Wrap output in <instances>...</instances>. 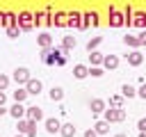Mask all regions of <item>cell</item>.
<instances>
[{
	"instance_id": "6da1fadb",
	"label": "cell",
	"mask_w": 146,
	"mask_h": 137,
	"mask_svg": "<svg viewBox=\"0 0 146 137\" xmlns=\"http://www.w3.org/2000/svg\"><path fill=\"white\" fill-rule=\"evenodd\" d=\"M103 119L110 121V123H119V121L125 119V112H123V107H114V105H112V107H105Z\"/></svg>"
},
{
	"instance_id": "7a4b0ae2",
	"label": "cell",
	"mask_w": 146,
	"mask_h": 137,
	"mask_svg": "<svg viewBox=\"0 0 146 137\" xmlns=\"http://www.w3.org/2000/svg\"><path fill=\"white\" fill-rule=\"evenodd\" d=\"M18 132H23L25 137H36V121L34 119H18Z\"/></svg>"
},
{
	"instance_id": "3957f363",
	"label": "cell",
	"mask_w": 146,
	"mask_h": 137,
	"mask_svg": "<svg viewBox=\"0 0 146 137\" xmlns=\"http://www.w3.org/2000/svg\"><path fill=\"white\" fill-rule=\"evenodd\" d=\"M11 80L16 82V84H27V80H30V71L25 68V66H18V68H14V75H11Z\"/></svg>"
},
{
	"instance_id": "277c9868",
	"label": "cell",
	"mask_w": 146,
	"mask_h": 137,
	"mask_svg": "<svg viewBox=\"0 0 146 137\" xmlns=\"http://www.w3.org/2000/svg\"><path fill=\"white\" fill-rule=\"evenodd\" d=\"M32 25H34V16H32L30 11H23V14L18 16V27H21V30H30Z\"/></svg>"
},
{
	"instance_id": "5b68a950",
	"label": "cell",
	"mask_w": 146,
	"mask_h": 137,
	"mask_svg": "<svg viewBox=\"0 0 146 137\" xmlns=\"http://www.w3.org/2000/svg\"><path fill=\"white\" fill-rule=\"evenodd\" d=\"M25 89H27V94H30V96H36V94H41L43 84H41V80L30 78V80H27V84H25Z\"/></svg>"
},
{
	"instance_id": "8992f818",
	"label": "cell",
	"mask_w": 146,
	"mask_h": 137,
	"mask_svg": "<svg viewBox=\"0 0 146 137\" xmlns=\"http://www.w3.org/2000/svg\"><path fill=\"white\" fill-rule=\"evenodd\" d=\"M9 114L18 121V119H25V114H27V107H23V103H14L11 107H9Z\"/></svg>"
},
{
	"instance_id": "52a82bcc",
	"label": "cell",
	"mask_w": 146,
	"mask_h": 137,
	"mask_svg": "<svg viewBox=\"0 0 146 137\" xmlns=\"http://www.w3.org/2000/svg\"><path fill=\"white\" fill-rule=\"evenodd\" d=\"M36 43H39V48H41V50H46V48H50V46H52V37H50L48 32H41V34L36 37Z\"/></svg>"
},
{
	"instance_id": "ba28073f",
	"label": "cell",
	"mask_w": 146,
	"mask_h": 137,
	"mask_svg": "<svg viewBox=\"0 0 146 137\" xmlns=\"http://www.w3.org/2000/svg\"><path fill=\"white\" fill-rule=\"evenodd\" d=\"M25 116H27V119H34V121H43V110H41V107H36V105H30Z\"/></svg>"
},
{
	"instance_id": "9c48e42d",
	"label": "cell",
	"mask_w": 146,
	"mask_h": 137,
	"mask_svg": "<svg viewBox=\"0 0 146 137\" xmlns=\"http://www.w3.org/2000/svg\"><path fill=\"white\" fill-rule=\"evenodd\" d=\"M87 75H89V66H87V64H75V66H73V78L82 80V78H87Z\"/></svg>"
},
{
	"instance_id": "30bf717a",
	"label": "cell",
	"mask_w": 146,
	"mask_h": 137,
	"mask_svg": "<svg viewBox=\"0 0 146 137\" xmlns=\"http://www.w3.org/2000/svg\"><path fill=\"white\" fill-rule=\"evenodd\" d=\"M89 107H91V112L94 114H100V112H105V100L103 98H91V103H89Z\"/></svg>"
},
{
	"instance_id": "8fae6325",
	"label": "cell",
	"mask_w": 146,
	"mask_h": 137,
	"mask_svg": "<svg viewBox=\"0 0 146 137\" xmlns=\"http://www.w3.org/2000/svg\"><path fill=\"white\" fill-rule=\"evenodd\" d=\"M43 123H46V130L50 132V135H55V132H59V128H62V123L57 121V119H43Z\"/></svg>"
},
{
	"instance_id": "7c38bea8",
	"label": "cell",
	"mask_w": 146,
	"mask_h": 137,
	"mask_svg": "<svg viewBox=\"0 0 146 137\" xmlns=\"http://www.w3.org/2000/svg\"><path fill=\"white\" fill-rule=\"evenodd\" d=\"M141 62H144V55H141L139 50H132V53L128 55V64H130V66H139Z\"/></svg>"
},
{
	"instance_id": "4fadbf2b",
	"label": "cell",
	"mask_w": 146,
	"mask_h": 137,
	"mask_svg": "<svg viewBox=\"0 0 146 137\" xmlns=\"http://www.w3.org/2000/svg\"><path fill=\"white\" fill-rule=\"evenodd\" d=\"M103 66L105 68H116L119 66V57L116 55H105L103 57Z\"/></svg>"
},
{
	"instance_id": "5bb4252c",
	"label": "cell",
	"mask_w": 146,
	"mask_h": 137,
	"mask_svg": "<svg viewBox=\"0 0 146 137\" xmlns=\"http://www.w3.org/2000/svg\"><path fill=\"white\" fill-rule=\"evenodd\" d=\"M27 96H30V94H27V89H25V87H18V89H16L14 94H11V98H14V103H23V100H25Z\"/></svg>"
},
{
	"instance_id": "9a60e30c",
	"label": "cell",
	"mask_w": 146,
	"mask_h": 137,
	"mask_svg": "<svg viewBox=\"0 0 146 137\" xmlns=\"http://www.w3.org/2000/svg\"><path fill=\"white\" fill-rule=\"evenodd\" d=\"M94 130H96L98 135H107V132H110V121H105V119H103V121H96V123H94Z\"/></svg>"
},
{
	"instance_id": "2e32d148",
	"label": "cell",
	"mask_w": 146,
	"mask_h": 137,
	"mask_svg": "<svg viewBox=\"0 0 146 137\" xmlns=\"http://www.w3.org/2000/svg\"><path fill=\"white\" fill-rule=\"evenodd\" d=\"M59 135H62V137H73V135H75V126H73V123H62Z\"/></svg>"
},
{
	"instance_id": "e0dca14e",
	"label": "cell",
	"mask_w": 146,
	"mask_h": 137,
	"mask_svg": "<svg viewBox=\"0 0 146 137\" xmlns=\"http://www.w3.org/2000/svg\"><path fill=\"white\" fill-rule=\"evenodd\" d=\"M121 96L123 98H132V96H137V89L132 84H121Z\"/></svg>"
},
{
	"instance_id": "ac0fdd59",
	"label": "cell",
	"mask_w": 146,
	"mask_h": 137,
	"mask_svg": "<svg viewBox=\"0 0 146 137\" xmlns=\"http://www.w3.org/2000/svg\"><path fill=\"white\" fill-rule=\"evenodd\" d=\"M48 96H50V100H62V98H64V89H62V87H52V89L48 91Z\"/></svg>"
},
{
	"instance_id": "d6986e66",
	"label": "cell",
	"mask_w": 146,
	"mask_h": 137,
	"mask_svg": "<svg viewBox=\"0 0 146 137\" xmlns=\"http://www.w3.org/2000/svg\"><path fill=\"white\" fill-rule=\"evenodd\" d=\"M123 43L125 46H132V48H139L141 43H139V37H132V34H125L123 37Z\"/></svg>"
},
{
	"instance_id": "ffe728a7",
	"label": "cell",
	"mask_w": 146,
	"mask_h": 137,
	"mask_svg": "<svg viewBox=\"0 0 146 137\" xmlns=\"http://www.w3.org/2000/svg\"><path fill=\"white\" fill-rule=\"evenodd\" d=\"M103 57H105V55L98 53V50H91V53H89V59H91L94 66H96V64H103Z\"/></svg>"
},
{
	"instance_id": "44dd1931",
	"label": "cell",
	"mask_w": 146,
	"mask_h": 137,
	"mask_svg": "<svg viewBox=\"0 0 146 137\" xmlns=\"http://www.w3.org/2000/svg\"><path fill=\"white\" fill-rule=\"evenodd\" d=\"M132 23H135V25H139V27H146V14H144V11H137Z\"/></svg>"
},
{
	"instance_id": "7402d4cb",
	"label": "cell",
	"mask_w": 146,
	"mask_h": 137,
	"mask_svg": "<svg viewBox=\"0 0 146 137\" xmlns=\"http://www.w3.org/2000/svg\"><path fill=\"white\" fill-rule=\"evenodd\" d=\"M71 48H75V37H64V41H62V50H71Z\"/></svg>"
},
{
	"instance_id": "603a6c76",
	"label": "cell",
	"mask_w": 146,
	"mask_h": 137,
	"mask_svg": "<svg viewBox=\"0 0 146 137\" xmlns=\"http://www.w3.org/2000/svg\"><path fill=\"white\" fill-rule=\"evenodd\" d=\"M100 41H103V37H94V39L87 43V50H89V53H91V50H96V48L100 46Z\"/></svg>"
},
{
	"instance_id": "cb8c5ba5",
	"label": "cell",
	"mask_w": 146,
	"mask_h": 137,
	"mask_svg": "<svg viewBox=\"0 0 146 137\" xmlns=\"http://www.w3.org/2000/svg\"><path fill=\"white\" fill-rule=\"evenodd\" d=\"M9 82H11V78H9L7 73H0V91H5V89L9 87Z\"/></svg>"
},
{
	"instance_id": "d4e9b609",
	"label": "cell",
	"mask_w": 146,
	"mask_h": 137,
	"mask_svg": "<svg viewBox=\"0 0 146 137\" xmlns=\"http://www.w3.org/2000/svg\"><path fill=\"white\" fill-rule=\"evenodd\" d=\"M18 32H21V27H18V25H9V27H7L9 39H16V37H18Z\"/></svg>"
},
{
	"instance_id": "484cf974",
	"label": "cell",
	"mask_w": 146,
	"mask_h": 137,
	"mask_svg": "<svg viewBox=\"0 0 146 137\" xmlns=\"http://www.w3.org/2000/svg\"><path fill=\"white\" fill-rule=\"evenodd\" d=\"M110 23H112V25H121V23H123V18H121V16L112 9V21H110Z\"/></svg>"
},
{
	"instance_id": "4316f807",
	"label": "cell",
	"mask_w": 146,
	"mask_h": 137,
	"mask_svg": "<svg viewBox=\"0 0 146 137\" xmlns=\"http://www.w3.org/2000/svg\"><path fill=\"white\" fill-rule=\"evenodd\" d=\"M89 75H94V78H100V75H103V68H98V66H89Z\"/></svg>"
},
{
	"instance_id": "83f0119b",
	"label": "cell",
	"mask_w": 146,
	"mask_h": 137,
	"mask_svg": "<svg viewBox=\"0 0 146 137\" xmlns=\"http://www.w3.org/2000/svg\"><path fill=\"white\" fill-rule=\"evenodd\" d=\"M110 105H114V107H121V105H123V96H114V98L110 100Z\"/></svg>"
},
{
	"instance_id": "f1b7e54d",
	"label": "cell",
	"mask_w": 146,
	"mask_h": 137,
	"mask_svg": "<svg viewBox=\"0 0 146 137\" xmlns=\"http://www.w3.org/2000/svg\"><path fill=\"white\" fill-rule=\"evenodd\" d=\"M78 18H80V14H71V16H68V25H80Z\"/></svg>"
},
{
	"instance_id": "f546056e",
	"label": "cell",
	"mask_w": 146,
	"mask_h": 137,
	"mask_svg": "<svg viewBox=\"0 0 146 137\" xmlns=\"http://www.w3.org/2000/svg\"><path fill=\"white\" fill-rule=\"evenodd\" d=\"M137 130H139V132H146V116L137 121Z\"/></svg>"
},
{
	"instance_id": "4dcf8cb0",
	"label": "cell",
	"mask_w": 146,
	"mask_h": 137,
	"mask_svg": "<svg viewBox=\"0 0 146 137\" xmlns=\"http://www.w3.org/2000/svg\"><path fill=\"white\" fill-rule=\"evenodd\" d=\"M64 23H68V21H66V16H64V14H57V18H55V25H64Z\"/></svg>"
},
{
	"instance_id": "1f68e13d",
	"label": "cell",
	"mask_w": 146,
	"mask_h": 137,
	"mask_svg": "<svg viewBox=\"0 0 146 137\" xmlns=\"http://www.w3.org/2000/svg\"><path fill=\"white\" fill-rule=\"evenodd\" d=\"M137 96H139V98H144V100H146V82H144V84H141V87H139V89H137Z\"/></svg>"
},
{
	"instance_id": "d6a6232c",
	"label": "cell",
	"mask_w": 146,
	"mask_h": 137,
	"mask_svg": "<svg viewBox=\"0 0 146 137\" xmlns=\"http://www.w3.org/2000/svg\"><path fill=\"white\" fill-rule=\"evenodd\" d=\"M84 137H98V132L94 128H89V130H84Z\"/></svg>"
},
{
	"instance_id": "836d02e7",
	"label": "cell",
	"mask_w": 146,
	"mask_h": 137,
	"mask_svg": "<svg viewBox=\"0 0 146 137\" xmlns=\"http://www.w3.org/2000/svg\"><path fill=\"white\" fill-rule=\"evenodd\" d=\"M137 37H139V43H141V46H146V30H144L141 34H137Z\"/></svg>"
},
{
	"instance_id": "e575fe53",
	"label": "cell",
	"mask_w": 146,
	"mask_h": 137,
	"mask_svg": "<svg viewBox=\"0 0 146 137\" xmlns=\"http://www.w3.org/2000/svg\"><path fill=\"white\" fill-rule=\"evenodd\" d=\"M5 100H7V94H5V91H0V105H5Z\"/></svg>"
},
{
	"instance_id": "d590c367",
	"label": "cell",
	"mask_w": 146,
	"mask_h": 137,
	"mask_svg": "<svg viewBox=\"0 0 146 137\" xmlns=\"http://www.w3.org/2000/svg\"><path fill=\"white\" fill-rule=\"evenodd\" d=\"M7 112H9V110H7L5 105H0V116H2V114H7Z\"/></svg>"
},
{
	"instance_id": "8d00e7d4",
	"label": "cell",
	"mask_w": 146,
	"mask_h": 137,
	"mask_svg": "<svg viewBox=\"0 0 146 137\" xmlns=\"http://www.w3.org/2000/svg\"><path fill=\"white\" fill-rule=\"evenodd\" d=\"M0 25H7V21H5V14H0Z\"/></svg>"
},
{
	"instance_id": "74e56055",
	"label": "cell",
	"mask_w": 146,
	"mask_h": 137,
	"mask_svg": "<svg viewBox=\"0 0 146 137\" xmlns=\"http://www.w3.org/2000/svg\"><path fill=\"white\" fill-rule=\"evenodd\" d=\"M114 137H128V135H123V132H119V135H114Z\"/></svg>"
},
{
	"instance_id": "f35d334b",
	"label": "cell",
	"mask_w": 146,
	"mask_h": 137,
	"mask_svg": "<svg viewBox=\"0 0 146 137\" xmlns=\"http://www.w3.org/2000/svg\"><path fill=\"white\" fill-rule=\"evenodd\" d=\"M139 137H146V132H139Z\"/></svg>"
},
{
	"instance_id": "ab89813d",
	"label": "cell",
	"mask_w": 146,
	"mask_h": 137,
	"mask_svg": "<svg viewBox=\"0 0 146 137\" xmlns=\"http://www.w3.org/2000/svg\"><path fill=\"white\" fill-rule=\"evenodd\" d=\"M16 137H25V135H23V132H18V135H16Z\"/></svg>"
}]
</instances>
